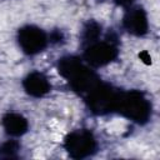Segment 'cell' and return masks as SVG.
I'll return each instance as SVG.
<instances>
[{
    "instance_id": "cell-7",
    "label": "cell",
    "mask_w": 160,
    "mask_h": 160,
    "mask_svg": "<svg viewBox=\"0 0 160 160\" xmlns=\"http://www.w3.org/2000/svg\"><path fill=\"white\" fill-rule=\"evenodd\" d=\"M122 26L134 36H144L149 31L146 11L141 6H130L122 18Z\"/></svg>"
},
{
    "instance_id": "cell-1",
    "label": "cell",
    "mask_w": 160,
    "mask_h": 160,
    "mask_svg": "<svg viewBox=\"0 0 160 160\" xmlns=\"http://www.w3.org/2000/svg\"><path fill=\"white\" fill-rule=\"evenodd\" d=\"M58 71L69 82L70 88L82 96L100 80L82 58L75 55L60 58L58 61Z\"/></svg>"
},
{
    "instance_id": "cell-11",
    "label": "cell",
    "mask_w": 160,
    "mask_h": 160,
    "mask_svg": "<svg viewBox=\"0 0 160 160\" xmlns=\"http://www.w3.org/2000/svg\"><path fill=\"white\" fill-rule=\"evenodd\" d=\"M20 145L16 140H8L0 145V158H15Z\"/></svg>"
},
{
    "instance_id": "cell-8",
    "label": "cell",
    "mask_w": 160,
    "mask_h": 160,
    "mask_svg": "<svg viewBox=\"0 0 160 160\" xmlns=\"http://www.w3.org/2000/svg\"><path fill=\"white\" fill-rule=\"evenodd\" d=\"M22 88L28 95L32 98H42L50 92L51 84L45 74L40 71H31L24 78Z\"/></svg>"
},
{
    "instance_id": "cell-12",
    "label": "cell",
    "mask_w": 160,
    "mask_h": 160,
    "mask_svg": "<svg viewBox=\"0 0 160 160\" xmlns=\"http://www.w3.org/2000/svg\"><path fill=\"white\" fill-rule=\"evenodd\" d=\"M118 4H120V5H122V6H129V5H131V2L134 1V0H115Z\"/></svg>"
},
{
    "instance_id": "cell-4",
    "label": "cell",
    "mask_w": 160,
    "mask_h": 160,
    "mask_svg": "<svg viewBox=\"0 0 160 160\" xmlns=\"http://www.w3.org/2000/svg\"><path fill=\"white\" fill-rule=\"evenodd\" d=\"M119 55L118 44L111 38H105L104 40H95L85 45L82 54V60L90 68H101L112 62Z\"/></svg>"
},
{
    "instance_id": "cell-5",
    "label": "cell",
    "mask_w": 160,
    "mask_h": 160,
    "mask_svg": "<svg viewBox=\"0 0 160 160\" xmlns=\"http://www.w3.org/2000/svg\"><path fill=\"white\" fill-rule=\"evenodd\" d=\"M64 148L72 159H85L96 152L98 142L90 130L79 129L65 136Z\"/></svg>"
},
{
    "instance_id": "cell-10",
    "label": "cell",
    "mask_w": 160,
    "mask_h": 160,
    "mask_svg": "<svg viewBox=\"0 0 160 160\" xmlns=\"http://www.w3.org/2000/svg\"><path fill=\"white\" fill-rule=\"evenodd\" d=\"M100 36H101V25L98 24L96 21H89V22H86V25L84 26L82 32H81L82 42L85 45H88V44L98 40Z\"/></svg>"
},
{
    "instance_id": "cell-9",
    "label": "cell",
    "mask_w": 160,
    "mask_h": 160,
    "mask_svg": "<svg viewBox=\"0 0 160 160\" xmlns=\"http://www.w3.org/2000/svg\"><path fill=\"white\" fill-rule=\"evenodd\" d=\"M2 128L9 136L19 138L24 135L29 129V122L25 116L18 112H8L1 119Z\"/></svg>"
},
{
    "instance_id": "cell-2",
    "label": "cell",
    "mask_w": 160,
    "mask_h": 160,
    "mask_svg": "<svg viewBox=\"0 0 160 160\" xmlns=\"http://www.w3.org/2000/svg\"><path fill=\"white\" fill-rule=\"evenodd\" d=\"M115 111L124 118L139 124H146L151 118V102L139 90L120 91L115 106Z\"/></svg>"
},
{
    "instance_id": "cell-3",
    "label": "cell",
    "mask_w": 160,
    "mask_h": 160,
    "mask_svg": "<svg viewBox=\"0 0 160 160\" xmlns=\"http://www.w3.org/2000/svg\"><path fill=\"white\" fill-rule=\"evenodd\" d=\"M120 90H115L111 85L99 80L85 95V102L95 115H105L115 111Z\"/></svg>"
},
{
    "instance_id": "cell-6",
    "label": "cell",
    "mask_w": 160,
    "mask_h": 160,
    "mask_svg": "<svg viewBox=\"0 0 160 160\" xmlns=\"http://www.w3.org/2000/svg\"><path fill=\"white\" fill-rule=\"evenodd\" d=\"M18 44L26 55H36L44 51L50 41L48 34L36 25H25L18 31Z\"/></svg>"
}]
</instances>
